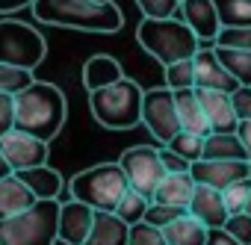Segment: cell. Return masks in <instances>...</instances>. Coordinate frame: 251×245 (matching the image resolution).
<instances>
[{"instance_id":"18","label":"cell","mask_w":251,"mask_h":245,"mask_svg":"<svg viewBox=\"0 0 251 245\" xmlns=\"http://www.w3.org/2000/svg\"><path fill=\"white\" fill-rule=\"evenodd\" d=\"M83 245H130V224L124 219H118L115 213L98 210L92 233Z\"/></svg>"},{"instance_id":"32","label":"cell","mask_w":251,"mask_h":245,"mask_svg":"<svg viewBox=\"0 0 251 245\" xmlns=\"http://www.w3.org/2000/svg\"><path fill=\"white\" fill-rule=\"evenodd\" d=\"M222 195H225L227 213H242L245 204H248V195H251V177H242V180L230 183L227 189H222Z\"/></svg>"},{"instance_id":"9","label":"cell","mask_w":251,"mask_h":245,"mask_svg":"<svg viewBox=\"0 0 251 245\" xmlns=\"http://www.w3.org/2000/svg\"><path fill=\"white\" fill-rule=\"evenodd\" d=\"M142 124L151 130V136L160 145H169L180 133V118H177V106H175V89L160 86V89L145 92V98H142Z\"/></svg>"},{"instance_id":"44","label":"cell","mask_w":251,"mask_h":245,"mask_svg":"<svg viewBox=\"0 0 251 245\" xmlns=\"http://www.w3.org/2000/svg\"><path fill=\"white\" fill-rule=\"evenodd\" d=\"M245 213H251V195H248V204H245Z\"/></svg>"},{"instance_id":"33","label":"cell","mask_w":251,"mask_h":245,"mask_svg":"<svg viewBox=\"0 0 251 245\" xmlns=\"http://www.w3.org/2000/svg\"><path fill=\"white\" fill-rule=\"evenodd\" d=\"M216 48L251 50V27H222L219 36H216Z\"/></svg>"},{"instance_id":"37","label":"cell","mask_w":251,"mask_h":245,"mask_svg":"<svg viewBox=\"0 0 251 245\" xmlns=\"http://www.w3.org/2000/svg\"><path fill=\"white\" fill-rule=\"evenodd\" d=\"M15 127V95H0V139Z\"/></svg>"},{"instance_id":"30","label":"cell","mask_w":251,"mask_h":245,"mask_svg":"<svg viewBox=\"0 0 251 245\" xmlns=\"http://www.w3.org/2000/svg\"><path fill=\"white\" fill-rule=\"evenodd\" d=\"M169 148H172V151H177L180 157H186L189 163H195V160H201V154H204V136H201V133L180 130V133L169 142Z\"/></svg>"},{"instance_id":"39","label":"cell","mask_w":251,"mask_h":245,"mask_svg":"<svg viewBox=\"0 0 251 245\" xmlns=\"http://www.w3.org/2000/svg\"><path fill=\"white\" fill-rule=\"evenodd\" d=\"M160 160H163L166 172H189V169H192V163H189L186 157H180L177 151H172L169 145H163V148H160Z\"/></svg>"},{"instance_id":"28","label":"cell","mask_w":251,"mask_h":245,"mask_svg":"<svg viewBox=\"0 0 251 245\" xmlns=\"http://www.w3.org/2000/svg\"><path fill=\"white\" fill-rule=\"evenodd\" d=\"M33 80H36V74L30 68H15V65L0 62V95H18Z\"/></svg>"},{"instance_id":"20","label":"cell","mask_w":251,"mask_h":245,"mask_svg":"<svg viewBox=\"0 0 251 245\" xmlns=\"http://www.w3.org/2000/svg\"><path fill=\"white\" fill-rule=\"evenodd\" d=\"M192 192H195V177H192V172H166V177L160 180V186H157V192H154V201L172 204V207H186V210H189Z\"/></svg>"},{"instance_id":"19","label":"cell","mask_w":251,"mask_h":245,"mask_svg":"<svg viewBox=\"0 0 251 245\" xmlns=\"http://www.w3.org/2000/svg\"><path fill=\"white\" fill-rule=\"evenodd\" d=\"M36 201H39V198L33 195V189H30L18 174L0 177V219L18 216V213L30 210Z\"/></svg>"},{"instance_id":"14","label":"cell","mask_w":251,"mask_h":245,"mask_svg":"<svg viewBox=\"0 0 251 245\" xmlns=\"http://www.w3.org/2000/svg\"><path fill=\"white\" fill-rule=\"evenodd\" d=\"M195 59V89H222V92H233L239 86V80L222 65V59L216 56V48H198Z\"/></svg>"},{"instance_id":"23","label":"cell","mask_w":251,"mask_h":245,"mask_svg":"<svg viewBox=\"0 0 251 245\" xmlns=\"http://www.w3.org/2000/svg\"><path fill=\"white\" fill-rule=\"evenodd\" d=\"M201 160H248V151L239 139V133H207L204 136V154Z\"/></svg>"},{"instance_id":"26","label":"cell","mask_w":251,"mask_h":245,"mask_svg":"<svg viewBox=\"0 0 251 245\" xmlns=\"http://www.w3.org/2000/svg\"><path fill=\"white\" fill-rule=\"evenodd\" d=\"M148 207H151V198H145L142 192H136L133 186H127V192L121 195V201H118V207H115V216L124 219L127 224H136V221L145 219Z\"/></svg>"},{"instance_id":"27","label":"cell","mask_w":251,"mask_h":245,"mask_svg":"<svg viewBox=\"0 0 251 245\" xmlns=\"http://www.w3.org/2000/svg\"><path fill=\"white\" fill-rule=\"evenodd\" d=\"M222 27H251V0H213Z\"/></svg>"},{"instance_id":"34","label":"cell","mask_w":251,"mask_h":245,"mask_svg":"<svg viewBox=\"0 0 251 245\" xmlns=\"http://www.w3.org/2000/svg\"><path fill=\"white\" fill-rule=\"evenodd\" d=\"M136 6L142 9L145 18H169L177 15L180 0H136Z\"/></svg>"},{"instance_id":"42","label":"cell","mask_w":251,"mask_h":245,"mask_svg":"<svg viewBox=\"0 0 251 245\" xmlns=\"http://www.w3.org/2000/svg\"><path fill=\"white\" fill-rule=\"evenodd\" d=\"M236 133H239V139H242V145H245V151H248V163H251V118L239 121Z\"/></svg>"},{"instance_id":"36","label":"cell","mask_w":251,"mask_h":245,"mask_svg":"<svg viewBox=\"0 0 251 245\" xmlns=\"http://www.w3.org/2000/svg\"><path fill=\"white\" fill-rule=\"evenodd\" d=\"M222 227H225L227 233H233L242 245H251V213H245V210H242V213H230Z\"/></svg>"},{"instance_id":"45","label":"cell","mask_w":251,"mask_h":245,"mask_svg":"<svg viewBox=\"0 0 251 245\" xmlns=\"http://www.w3.org/2000/svg\"><path fill=\"white\" fill-rule=\"evenodd\" d=\"M53 245H71V242H65V239H56V242H53Z\"/></svg>"},{"instance_id":"21","label":"cell","mask_w":251,"mask_h":245,"mask_svg":"<svg viewBox=\"0 0 251 245\" xmlns=\"http://www.w3.org/2000/svg\"><path fill=\"white\" fill-rule=\"evenodd\" d=\"M121 77H124V71H121L118 59L109 56V53H95V56H89L83 62V86L89 92L103 89V86H109V83H115Z\"/></svg>"},{"instance_id":"41","label":"cell","mask_w":251,"mask_h":245,"mask_svg":"<svg viewBox=\"0 0 251 245\" xmlns=\"http://www.w3.org/2000/svg\"><path fill=\"white\" fill-rule=\"evenodd\" d=\"M27 6H33V0H0V15H9V12L27 9Z\"/></svg>"},{"instance_id":"3","label":"cell","mask_w":251,"mask_h":245,"mask_svg":"<svg viewBox=\"0 0 251 245\" xmlns=\"http://www.w3.org/2000/svg\"><path fill=\"white\" fill-rule=\"evenodd\" d=\"M136 39H139L142 50L163 65L177 62V59H192L201 48V39L180 15L142 18L136 27Z\"/></svg>"},{"instance_id":"8","label":"cell","mask_w":251,"mask_h":245,"mask_svg":"<svg viewBox=\"0 0 251 245\" xmlns=\"http://www.w3.org/2000/svg\"><path fill=\"white\" fill-rule=\"evenodd\" d=\"M124 174H127L130 186L136 192H142L145 198L154 201V192L160 186V180L166 177V166L160 160V148H151V145H133L127 151H121L118 157Z\"/></svg>"},{"instance_id":"5","label":"cell","mask_w":251,"mask_h":245,"mask_svg":"<svg viewBox=\"0 0 251 245\" xmlns=\"http://www.w3.org/2000/svg\"><path fill=\"white\" fill-rule=\"evenodd\" d=\"M59 239V198H39L30 210L0 219V245H53Z\"/></svg>"},{"instance_id":"4","label":"cell","mask_w":251,"mask_h":245,"mask_svg":"<svg viewBox=\"0 0 251 245\" xmlns=\"http://www.w3.org/2000/svg\"><path fill=\"white\" fill-rule=\"evenodd\" d=\"M142 86L130 77H121L103 89L89 92V109L95 121L106 130H133L142 124Z\"/></svg>"},{"instance_id":"43","label":"cell","mask_w":251,"mask_h":245,"mask_svg":"<svg viewBox=\"0 0 251 245\" xmlns=\"http://www.w3.org/2000/svg\"><path fill=\"white\" fill-rule=\"evenodd\" d=\"M9 174H15V169L9 166V160L0 154V177H9Z\"/></svg>"},{"instance_id":"13","label":"cell","mask_w":251,"mask_h":245,"mask_svg":"<svg viewBox=\"0 0 251 245\" xmlns=\"http://www.w3.org/2000/svg\"><path fill=\"white\" fill-rule=\"evenodd\" d=\"M95 207L71 198L65 204H59V239L71 242V245H83L92 233V224H95Z\"/></svg>"},{"instance_id":"15","label":"cell","mask_w":251,"mask_h":245,"mask_svg":"<svg viewBox=\"0 0 251 245\" xmlns=\"http://www.w3.org/2000/svg\"><path fill=\"white\" fill-rule=\"evenodd\" d=\"M195 92H198V100H201V106L207 112V121H210L213 130L233 133L239 127V118H236L230 92H222V89H195Z\"/></svg>"},{"instance_id":"16","label":"cell","mask_w":251,"mask_h":245,"mask_svg":"<svg viewBox=\"0 0 251 245\" xmlns=\"http://www.w3.org/2000/svg\"><path fill=\"white\" fill-rule=\"evenodd\" d=\"M189 213L195 219H201L207 227H222L227 221V216H230L222 189L204 186V183H195V192H192V201H189Z\"/></svg>"},{"instance_id":"6","label":"cell","mask_w":251,"mask_h":245,"mask_svg":"<svg viewBox=\"0 0 251 245\" xmlns=\"http://www.w3.org/2000/svg\"><path fill=\"white\" fill-rule=\"evenodd\" d=\"M130 180L124 174L121 163H98L86 172H77L68 183L71 189V198L95 207V210H106V213H115L121 195L127 192Z\"/></svg>"},{"instance_id":"24","label":"cell","mask_w":251,"mask_h":245,"mask_svg":"<svg viewBox=\"0 0 251 245\" xmlns=\"http://www.w3.org/2000/svg\"><path fill=\"white\" fill-rule=\"evenodd\" d=\"M30 189L36 198H59L62 192V174L56 169H50L48 163L45 166H36V169H24V172H15Z\"/></svg>"},{"instance_id":"38","label":"cell","mask_w":251,"mask_h":245,"mask_svg":"<svg viewBox=\"0 0 251 245\" xmlns=\"http://www.w3.org/2000/svg\"><path fill=\"white\" fill-rule=\"evenodd\" d=\"M230 100H233V109H236V118L239 121H245V118H251V86H236L233 92H230Z\"/></svg>"},{"instance_id":"2","label":"cell","mask_w":251,"mask_h":245,"mask_svg":"<svg viewBox=\"0 0 251 245\" xmlns=\"http://www.w3.org/2000/svg\"><path fill=\"white\" fill-rule=\"evenodd\" d=\"M30 9L42 24L83 33H118L124 24L112 0H33Z\"/></svg>"},{"instance_id":"11","label":"cell","mask_w":251,"mask_h":245,"mask_svg":"<svg viewBox=\"0 0 251 245\" xmlns=\"http://www.w3.org/2000/svg\"><path fill=\"white\" fill-rule=\"evenodd\" d=\"M189 172H192L195 183L227 189L230 183L251 177V163L248 160H195Z\"/></svg>"},{"instance_id":"17","label":"cell","mask_w":251,"mask_h":245,"mask_svg":"<svg viewBox=\"0 0 251 245\" xmlns=\"http://www.w3.org/2000/svg\"><path fill=\"white\" fill-rule=\"evenodd\" d=\"M175 106H177V118H180V130L201 133V136L213 133L210 121H207V112H204L195 89H175Z\"/></svg>"},{"instance_id":"12","label":"cell","mask_w":251,"mask_h":245,"mask_svg":"<svg viewBox=\"0 0 251 245\" xmlns=\"http://www.w3.org/2000/svg\"><path fill=\"white\" fill-rule=\"evenodd\" d=\"M177 15L195 30V36L201 39V48L213 45L216 48V36L222 30V18L213 0H180V9Z\"/></svg>"},{"instance_id":"40","label":"cell","mask_w":251,"mask_h":245,"mask_svg":"<svg viewBox=\"0 0 251 245\" xmlns=\"http://www.w3.org/2000/svg\"><path fill=\"white\" fill-rule=\"evenodd\" d=\"M204 245H242L233 233H227L225 227H207V242Z\"/></svg>"},{"instance_id":"35","label":"cell","mask_w":251,"mask_h":245,"mask_svg":"<svg viewBox=\"0 0 251 245\" xmlns=\"http://www.w3.org/2000/svg\"><path fill=\"white\" fill-rule=\"evenodd\" d=\"M183 213H186V207H172V204L151 201V207H148V213H145V221H151V224H157V227H166L172 219H177V216H183Z\"/></svg>"},{"instance_id":"25","label":"cell","mask_w":251,"mask_h":245,"mask_svg":"<svg viewBox=\"0 0 251 245\" xmlns=\"http://www.w3.org/2000/svg\"><path fill=\"white\" fill-rule=\"evenodd\" d=\"M216 56L222 59V65L242 83L251 86V50H239V48H216Z\"/></svg>"},{"instance_id":"31","label":"cell","mask_w":251,"mask_h":245,"mask_svg":"<svg viewBox=\"0 0 251 245\" xmlns=\"http://www.w3.org/2000/svg\"><path fill=\"white\" fill-rule=\"evenodd\" d=\"M130 245H169V242L163 236V227L142 219V221L130 224Z\"/></svg>"},{"instance_id":"10","label":"cell","mask_w":251,"mask_h":245,"mask_svg":"<svg viewBox=\"0 0 251 245\" xmlns=\"http://www.w3.org/2000/svg\"><path fill=\"white\" fill-rule=\"evenodd\" d=\"M48 145L50 142L12 127L3 139H0V154L9 160V166L15 172H24V169H36V166L48 163Z\"/></svg>"},{"instance_id":"29","label":"cell","mask_w":251,"mask_h":245,"mask_svg":"<svg viewBox=\"0 0 251 245\" xmlns=\"http://www.w3.org/2000/svg\"><path fill=\"white\" fill-rule=\"evenodd\" d=\"M169 89H195V59H177L166 65Z\"/></svg>"},{"instance_id":"7","label":"cell","mask_w":251,"mask_h":245,"mask_svg":"<svg viewBox=\"0 0 251 245\" xmlns=\"http://www.w3.org/2000/svg\"><path fill=\"white\" fill-rule=\"evenodd\" d=\"M45 56H48V42L36 27L12 18L0 21V62L36 71L45 62Z\"/></svg>"},{"instance_id":"1","label":"cell","mask_w":251,"mask_h":245,"mask_svg":"<svg viewBox=\"0 0 251 245\" xmlns=\"http://www.w3.org/2000/svg\"><path fill=\"white\" fill-rule=\"evenodd\" d=\"M68 118L65 92L53 83L33 80L15 95V127L33 133L45 142H53Z\"/></svg>"},{"instance_id":"22","label":"cell","mask_w":251,"mask_h":245,"mask_svg":"<svg viewBox=\"0 0 251 245\" xmlns=\"http://www.w3.org/2000/svg\"><path fill=\"white\" fill-rule=\"evenodd\" d=\"M163 236H166L169 245H204L207 242V224L186 210L183 216L172 219L163 227Z\"/></svg>"}]
</instances>
